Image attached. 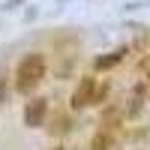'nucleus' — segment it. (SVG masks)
<instances>
[{"mask_svg": "<svg viewBox=\"0 0 150 150\" xmlns=\"http://www.w3.org/2000/svg\"><path fill=\"white\" fill-rule=\"evenodd\" d=\"M123 57H126V48H117V51H111L105 57H96V69H111V66H117Z\"/></svg>", "mask_w": 150, "mask_h": 150, "instance_id": "nucleus-4", "label": "nucleus"}, {"mask_svg": "<svg viewBox=\"0 0 150 150\" xmlns=\"http://www.w3.org/2000/svg\"><path fill=\"white\" fill-rule=\"evenodd\" d=\"M6 78H3V75H0V105H6Z\"/></svg>", "mask_w": 150, "mask_h": 150, "instance_id": "nucleus-6", "label": "nucleus"}, {"mask_svg": "<svg viewBox=\"0 0 150 150\" xmlns=\"http://www.w3.org/2000/svg\"><path fill=\"white\" fill-rule=\"evenodd\" d=\"M96 99V78L93 75H84V78L78 81V87H75V93H72V108L78 111V108H87Z\"/></svg>", "mask_w": 150, "mask_h": 150, "instance_id": "nucleus-2", "label": "nucleus"}, {"mask_svg": "<svg viewBox=\"0 0 150 150\" xmlns=\"http://www.w3.org/2000/svg\"><path fill=\"white\" fill-rule=\"evenodd\" d=\"M45 111H48V99H33V102H27V108H24V123H27L30 129L42 126Z\"/></svg>", "mask_w": 150, "mask_h": 150, "instance_id": "nucleus-3", "label": "nucleus"}, {"mask_svg": "<svg viewBox=\"0 0 150 150\" xmlns=\"http://www.w3.org/2000/svg\"><path fill=\"white\" fill-rule=\"evenodd\" d=\"M90 147H93V150H108V147H111V135H108V132H99Z\"/></svg>", "mask_w": 150, "mask_h": 150, "instance_id": "nucleus-5", "label": "nucleus"}, {"mask_svg": "<svg viewBox=\"0 0 150 150\" xmlns=\"http://www.w3.org/2000/svg\"><path fill=\"white\" fill-rule=\"evenodd\" d=\"M147 84H150V69H147Z\"/></svg>", "mask_w": 150, "mask_h": 150, "instance_id": "nucleus-7", "label": "nucleus"}, {"mask_svg": "<svg viewBox=\"0 0 150 150\" xmlns=\"http://www.w3.org/2000/svg\"><path fill=\"white\" fill-rule=\"evenodd\" d=\"M54 150H66V147H54Z\"/></svg>", "mask_w": 150, "mask_h": 150, "instance_id": "nucleus-8", "label": "nucleus"}, {"mask_svg": "<svg viewBox=\"0 0 150 150\" xmlns=\"http://www.w3.org/2000/svg\"><path fill=\"white\" fill-rule=\"evenodd\" d=\"M15 87L21 93H30L36 84H39L45 78V57L42 54H27V57H21V63L15 69Z\"/></svg>", "mask_w": 150, "mask_h": 150, "instance_id": "nucleus-1", "label": "nucleus"}]
</instances>
